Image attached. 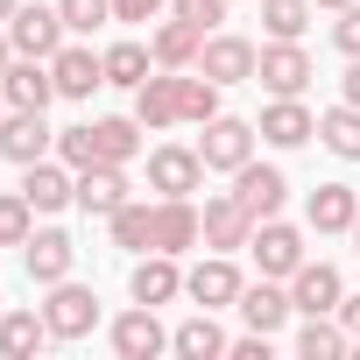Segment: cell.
<instances>
[{"instance_id": "cell-46", "label": "cell", "mask_w": 360, "mask_h": 360, "mask_svg": "<svg viewBox=\"0 0 360 360\" xmlns=\"http://www.w3.org/2000/svg\"><path fill=\"white\" fill-rule=\"evenodd\" d=\"M0 120H8V92H0Z\"/></svg>"}, {"instance_id": "cell-25", "label": "cell", "mask_w": 360, "mask_h": 360, "mask_svg": "<svg viewBox=\"0 0 360 360\" xmlns=\"http://www.w3.org/2000/svg\"><path fill=\"white\" fill-rule=\"evenodd\" d=\"M290 311H297V304H290V290H276V276H262V283L240 290V318H248L255 332H283Z\"/></svg>"}, {"instance_id": "cell-40", "label": "cell", "mask_w": 360, "mask_h": 360, "mask_svg": "<svg viewBox=\"0 0 360 360\" xmlns=\"http://www.w3.org/2000/svg\"><path fill=\"white\" fill-rule=\"evenodd\" d=\"M169 0H113V22H155Z\"/></svg>"}, {"instance_id": "cell-21", "label": "cell", "mask_w": 360, "mask_h": 360, "mask_svg": "<svg viewBox=\"0 0 360 360\" xmlns=\"http://www.w3.org/2000/svg\"><path fill=\"white\" fill-rule=\"evenodd\" d=\"M127 290H134V304H169V297H184V269H176V255L148 248V262H134Z\"/></svg>"}, {"instance_id": "cell-34", "label": "cell", "mask_w": 360, "mask_h": 360, "mask_svg": "<svg viewBox=\"0 0 360 360\" xmlns=\"http://www.w3.org/2000/svg\"><path fill=\"white\" fill-rule=\"evenodd\" d=\"M29 233H36V205L22 191H0V248H29Z\"/></svg>"}, {"instance_id": "cell-19", "label": "cell", "mask_w": 360, "mask_h": 360, "mask_svg": "<svg viewBox=\"0 0 360 360\" xmlns=\"http://www.w3.org/2000/svg\"><path fill=\"white\" fill-rule=\"evenodd\" d=\"M262 141H276V148H304L311 134H318V113L304 106V99H276V106H262V127H255Z\"/></svg>"}, {"instance_id": "cell-33", "label": "cell", "mask_w": 360, "mask_h": 360, "mask_svg": "<svg viewBox=\"0 0 360 360\" xmlns=\"http://www.w3.org/2000/svg\"><path fill=\"white\" fill-rule=\"evenodd\" d=\"M212 113H219V85H212L205 71H198V78H176V120H198V127H205Z\"/></svg>"}, {"instance_id": "cell-29", "label": "cell", "mask_w": 360, "mask_h": 360, "mask_svg": "<svg viewBox=\"0 0 360 360\" xmlns=\"http://www.w3.org/2000/svg\"><path fill=\"white\" fill-rule=\"evenodd\" d=\"M106 57V85H148V71H155V50L148 43H113V50H99Z\"/></svg>"}, {"instance_id": "cell-14", "label": "cell", "mask_w": 360, "mask_h": 360, "mask_svg": "<svg viewBox=\"0 0 360 360\" xmlns=\"http://www.w3.org/2000/svg\"><path fill=\"white\" fill-rule=\"evenodd\" d=\"M50 71H57V99H92L106 85V57H92L85 43H64L50 57Z\"/></svg>"}, {"instance_id": "cell-23", "label": "cell", "mask_w": 360, "mask_h": 360, "mask_svg": "<svg viewBox=\"0 0 360 360\" xmlns=\"http://www.w3.org/2000/svg\"><path fill=\"white\" fill-rule=\"evenodd\" d=\"M148 50H155V71H198V50H205V36L191 29V22H162L155 36H148Z\"/></svg>"}, {"instance_id": "cell-37", "label": "cell", "mask_w": 360, "mask_h": 360, "mask_svg": "<svg viewBox=\"0 0 360 360\" xmlns=\"http://www.w3.org/2000/svg\"><path fill=\"white\" fill-rule=\"evenodd\" d=\"M169 15H176V22H191L198 36H219V22H226V0H169Z\"/></svg>"}, {"instance_id": "cell-47", "label": "cell", "mask_w": 360, "mask_h": 360, "mask_svg": "<svg viewBox=\"0 0 360 360\" xmlns=\"http://www.w3.org/2000/svg\"><path fill=\"white\" fill-rule=\"evenodd\" d=\"M353 248H360V219H353Z\"/></svg>"}, {"instance_id": "cell-26", "label": "cell", "mask_w": 360, "mask_h": 360, "mask_svg": "<svg viewBox=\"0 0 360 360\" xmlns=\"http://www.w3.org/2000/svg\"><path fill=\"white\" fill-rule=\"evenodd\" d=\"M226 346H233V339L212 325V311H198V318H184V325L169 332V353H184V360H219Z\"/></svg>"}, {"instance_id": "cell-18", "label": "cell", "mask_w": 360, "mask_h": 360, "mask_svg": "<svg viewBox=\"0 0 360 360\" xmlns=\"http://www.w3.org/2000/svg\"><path fill=\"white\" fill-rule=\"evenodd\" d=\"M78 205L99 212V219H113V212L127 205V162H92V169H78Z\"/></svg>"}, {"instance_id": "cell-32", "label": "cell", "mask_w": 360, "mask_h": 360, "mask_svg": "<svg viewBox=\"0 0 360 360\" xmlns=\"http://www.w3.org/2000/svg\"><path fill=\"white\" fill-rule=\"evenodd\" d=\"M353 339H346V325H332V318H304V332H297V353L304 360H339Z\"/></svg>"}, {"instance_id": "cell-30", "label": "cell", "mask_w": 360, "mask_h": 360, "mask_svg": "<svg viewBox=\"0 0 360 360\" xmlns=\"http://www.w3.org/2000/svg\"><path fill=\"white\" fill-rule=\"evenodd\" d=\"M311 15H318V0H262V29L276 43H297L311 29Z\"/></svg>"}, {"instance_id": "cell-48", "label": "cell", "mask_w": 360, "mask_h": 360, "mask_svg": "<svg viewBox=\"0 0 360 360\" xmlns=\"http://www.w3.org/2000/svg\"><path fill=\"white\" fill-rule=\"evenodd\" d=\"M0 318H8V304H0Z\"/></svg>"}, {"instance_id": "cell-10", "label": "cell", "mask_w": 360, "mask_h": 360, "mask_svg": "<svg viewBox=\"0 0 360 360\" xmlns=\"http://www.w3.org/2000/svg\"><path fill=\"white\" fill-rule=\"evenodd\" d=\"M255 85H262V92H276V99H297V92L311 85V57H304L297 43H269V50H262V64H255Z\"/></svg>"}, {"instance_id": "cell-28", "label": "cell", "mask_w": 360, "mask_h": 360, "mask_svg": "<svg viewBox=\"0 0 360 360\" xmlns=\"http://www.w3.org/2000/svg\"><path fill=\"white\" fill-rule=\"evenodd\" d=\"M43 339H50V318L43 311H8V318H0V353H8V360H29Z\"/></svg>"}, {"instance_id": "cell-13", "label": "cell", "mask_w": 360, "mask_h": 360, "mask_svg": "<svg viewBox=\"0 0 360 360\" xmlns=\"http://www.w3.org/2000/svg\"><path fill=\"white\" fill-rule=\"evenodd\" d=\"M0 92H8V106H29V113H43V106L57 99V71H50L43 57H15L8 71H0Z\"/></svg>"}, {"instance_id": "cell-7", "label": "cell", "mask_w": 360, "mask_h": 360, "mask_svg": "<svg viewBox=\"0 0 360 360\" xmlns=\"http://www.w3.org/2000/svg\"><path fill=\"white\" fill-rule=\"evenodd\" d=\"M198 155H205V169H240L248 155H255V127L248 120H226V113H212L205 120V134H198Z\"/></svg>"}, {"instance_id": "cell-45", "label": "cell", "mask_w": 360, "mask_h": 360, "mask_svg": "<svg viewBox=\"0 0 360 360\" xmlns=\"http://www.w3.org/2000/svg\"><path fill=\"white\" fill-rule=\"evenodd\" d=\"M318 8H353V0H318Z\"/></svg>"}, {"instance_id": "cell-35", "label": "cell", "mask_w": 360, "mask_h": 360, "mask_svg": "<svg viewBox=\"0 0 360 360\" xmlns=\"http://www.w3.org/2000/svg\"><path fill=\"white\" fill-rule=\"evenodd\" d=\"M106 226H113V240H120V248H148V233H155V205H134V198H127Z\"/></svg>"}, {"instance_id": "cell-22", "label": "cell", "mask_w": 360, "mask_h": 360, "mask_svg": "<svg viewBox=\"0 0 360 360\" xmlns=\"http://www.w3.org/2000/svg\"><path fill=\"white\" fill-rule=\"evenodd\" d=\"M304 219H311V233H353V219H360L353 184H318L311 205H304Z\"/></svg>"}, {"instance_id": "cell-31", "label": "cell", "mask_w": 360, "mask_h": 360, "mask_svg": "<svg viewBox=\"0 0 360 360\" xmlns=\"http://www.w3.org/2000/svg\"><path fill=\"white\" fill-rule=\"evenodd\" d=\"M141 120H92V141H99V162H134V148H141Z\"/></svg>"}, {"instance_id": "cell-42", "label": "cell", "mask_w": 360, "mask_h": 360, "mask_svg": "<svg viewBox=\"0 0 360 360\" xmlns=\"http://www.w3.org/2000/svg\"><path fill=\"white\" fill-rule=\"evenodd\" d=\"M346 106H360V57H353V71H346Z\"/></svg>"}, {"instance_id": "cell-4", "label": "cell", "mask_w": 360, "mask_h": 360, "mask_svg": "<svg viewBox=\"0 0 360 360\" xmlns=\"http://www.w3.org/2000/svg\"><path fill=\"white\" fill-rule=\"evenodd\" d=\"M43 318H50V339H85L92 325H99V297L85 290V283H50V304H43Z\"/></svg>"}, {"instance_id": "cell-39", "label": "cell", "mask_w": 360, "mask_h": 360, "mask_svg": "<svg viewBox=\"0 0 360 360\" xmlns=\"http://www.w3.org/2000/svg\"><path fill=\"white\" fill-rule=\"evenodd\" d=\"M332 43H339L346 57H360V0H353V8H339V22H332Z\"/></svg>"}, {"instance_id": "cell-17", "label": "cell", "mask_w": 360, "mask_h": 360, "mask_svg": "<svg viewBox=\"0 0 360 360\" xmlns=\"http://www.w3.org/2000/svg\"><path fill=\"white\" fill-rule=\"evenodd\" d=\"M22 198H29L36 212H64V205H78V176H71V162H29Z\"/></svg>"}, {"instance_id": "cell-44", "label": "cell", "mask_w": 360, "mask_h": 360, "mask_svg": "<svg viewBox=\"0 0 360 360\" xmlns=\"http://www.w3.org/2000/svg\"><path fill=\"white\" fill-rule=\"evenodd\" d=\"M15 8H22V0H0V29H8V15H15Z\"/></svg>"}, {"instance_id": "cell-41", "label": "cell", "mask_w": 360, "mask_h": 360, "mask_svg": "<svg viewBox=\"0 0 360 360\" xmlns=\"http://www.w3.org/2000/svg\"><path fill=\"white\" fill-rule=\"evenodd\" d=\"M339 325H346V339H360V297H339Z\"/></svg>"}, {"instance_id": "cell-36", "label": "cell", "mask_w": 360, "mask_h": 360, "mask_svg": "<svg viewBox=\"0 0 360 360\" xmlns=\"http://www.w3.org/2000/svg\"><path fill=\"white\" fill-rule=\"evenodd\" d=\"M57 15H64L71 36H92L99 22H113V0H57Z\"/></svg>"}, {"instance_id": "cell-5", "label": "cell", "mask_w": 360, "mask_h": 360, "mask_svg": "<svg viewBox=\"0 0 360 360\" xmlns=\"http://www.w3.org/2000/svg\"><path fill=\"white\" fill-rule=\"evenodd\" d=\"M255 64H262V50L248 36H205V50H198V71L212 85H255Z\"/></svg>"}, {"instance_id": "cell-20", "label": "cell", "mask_w": 360, "mask_h": 360, "mask_svg": "<svg viewBox=\"0 0 360 360\" xmlns=\"http://www.w3.org/2000/svg\"><path fill=\"white\" fill-rule=\"evenodd\" d=\"M22 262H29V276H36V283L50 290V283H64V276H71L78 248H71V233H57V226H36V233H29V255H22Z\"/></svg>"}, {"instance_id": "cell-9", "label": "cell", "mask_w": 360, "mask_h": 360, "mask_svg": "<svg viewBox=\"0 0 360 360\" xmlns=\"http://www.w3.org/2000/svg\"><path fill=\"white\" fill-rule=\"evenodd\" d=\"M57 148V134L43 127V113H29V106H8V120H0V155H8V162H43Z\"/></svg>"}, {"instance_id": "cell-43", "label": "cell", "mask_w": 360, "mask_h": 360, "mask_svg": "<svg viewBox=\"0 0 360 360\" xmlns=\"http://www.w3.org/2000/svg\"><path fill=\"white\" fill-rule=\"evenodd\" d=\"M15 64V43H8V29H0V71H8Z\"/></svg>"}, {"instance_id": "cell-3", "label": "cell", "mask_w": 360, "mask_h": 360, "mask_svg": "<svg viewBox=\"0 0 360 360\" xmlns=\"http://www.w3.org/2000/svg\"><path fill=\"white\" fill-rule=\"evenodd\" d=\"M248 255H255V269L262 276H297L304 269V233L297 226H283V219H255V240H248Z\"/></svg>"}, {"instance_id": "cell-16", "label": "cell", "mask_w": 360, "mask_h": 360, "mask_svg": "<svg viewBox=\"0 0 360 360\" xmlns=\"http://www.w3.org/2000/svg\"><path fill=\"white\" fill-rule=\"evenodd\" d=\"M162 346H169V332L155 325V304H134V311L113 318V353L120 360H155Z\"/></svg>"}, {"instance_id": "cell-15", "label": "cell", "mask_w": 360, "mask_h": 360, "mask_svg": "<svg viewBox=\"0 0 360 360\" xmlns=\"http://www.w3.org/2000/svg\"><path fill=\"white\" fill-rule=\"evenodd\" d=\"M240 290H248V283H240V269H233L226 255H205V262L184 276V297H191V304H205V311H219V304H240Z\"/></svg>"}, {"instance_id": "cell-11", "label": "cell", "mask_w": 360, "mask_h": 360, "mask_svg": "<svg viewBox=\"0 0 360 360\" xmlns=\"http://www.w3.org/2000/svg\"><path fill=\"white\" fill-rule=\"evenodd\" d=\"M339 297H346V283H339V269H332V262H304V269L290 276V304H297L304 318H332V311H339Z\"/></svg>"}, {"instance_id": "cell-12", "label": "cell", "mask_w": 360, "mask_h": 360, "mask_svg": "<svg viewBox=\"0 0 360 360\" xmlns=\"http://www.w3.org/2000/svg\"><path fill=\"white\" fill-rule=\"evenodd\" d=\"M233 198H240L255 219H276V212H283V198H290V184H283V169H269V162H255V155H248V162L233 169Z\"/></svg>"}, {"instance_id": "cell-38", "label": "cell", "mask_w": 360, "mask_h": 360, "mask_svg": "<svg viewBox=\"0 0 360 360\" xmlns=\"http://www.w3.org/2000/svg\"><path fill=\"white\" fill-rule=\"evenodd\" d=\"M57 155H64L71 169H92V162H99V141H92V120H85V127H64V134H57Z\"/></svg>"}, {"instance_id": "cell-27", "label": "cell", "mask_w": 360, "mask_h": 360, "mask_svg": "<svg viewBox=\"0 0 360 360\" xmlns=\"http://www.w3.org/2000/svg\"><path fill=\"white\" fill-rule=\"evenodd\" d=\"M318 141H325L339 162H360V106H346V99L325 106V113H318Z\"/></svg>"}, {"instance_id": "cell-24", "label": "cell", "mask_w": 360, "mask_h": 360, "mask_svg": "<svg viewBox=\"0 0 360 360\" xmlns=\"http://www.w3.org/2000/svg\"><path fill=\"white\" fill-rule=\"evenodd\" d=\"M134 120L148 134L176 127V71H148V85H134Z\"/></svg>"}, {"instance_id": "cell-6", "label": "cell", "mask_w": 360, "mask_h": 360, "mask_svg": "<svg viewBox=\"0 0 360 360\" xmlns=\"http://www.w3.org/2000/svg\"><path fill=\"white\" fill-rule=\"evenodd\" d=\"M198 240H205V219L191 198H155V233H148L155 255H191Z\"/></svg>"}, {"instance_id": "cell-1", "label": "cell", "mask_w": 360, "mask_h": 360, "mask_svg": "<svg viewBox=\"0 0 360 360\" xmlns=\"http://www.w3.org/2000/svg\"><path fill=\"white\" fill-rule=\"evenodd\" d=\"M64 36H71V29H64L57 8H36V0H22V8L8 15V43H15V57H43V64H50V57L64 50Z\"/></svg>"}, {"instance_id": "cell-8", "label": "cell", "mask_w": 360, "mask_h": 360, "mask_svg": "<svg viewBox=\"0 0 360 360\" xmlns=\"http://www.w3.org/2000/svg\"><path fill=\"white\" fill-rule=\"evenodd\" d=\"M198 219H205V248H212V255H233V248H248V240H255V212H248L233 191L205 198V212H198Z\"/></svg>"}, {"instance_id": "cell-2", "label": "cell", "mask_w": 360, "mask_h": 360, "mask_svg": "<svg viewBox=\"0 0 360 360\" xmlns=\"http://www.w3.org/2000/svg\"><path fill=\"white\" fill-rule=\"evenodd\" d=\"M198 184H205V155L198 148H176V141L148 148V191L155 198H191Z\"/></svg>"}]
</instances>
